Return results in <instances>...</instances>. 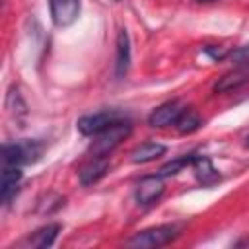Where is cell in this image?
Here are the masks:
<instances>
[{
  "instance_id": "1",
  "label": "cell",
  "mask_w": 249,
  "mask_h": 249,
  "mask_svg": "<svg viewBox=\"0 0 249 249\" xmlns=\"http://www.w3.org/2000/svg\"><path fill=\"white\" fill-rule=\"evenodd\" d=\"M132 132V123L126 119H119L113 124H109L105 130L93 136V142L89 146V152L93 156H109L123 140H126Z\"/></svg>"
},
{
  "instance_id": "2",
  "label": "cell",
  "mask_w": 249,
  "mask_h": 249,
  "mask_svg": "<svg viewBox=\"0 0 249 249\" xmlns=\"http://www.w3.org/2000/svg\"><path fill=\"white\" fill-rule=\"evenodd\" d=\"M43 154V144L39 140H19L2 146L4 165H27L35 163Z\"/></svg>"
},
{
  "instance_id": "3",
  "label": "cell",
  "mask_w": 249,
  "mask_h": 249,
  "mask_svg": "<svg viewBox=\"0 0 249 249\" xmlns=\"http://www.w3.org/2000/svg\"><path fill=\"white\" fill-rule=\"evenodd\" d=\"M177 235H179V226L163 224V226H154V228H148V230L134 233L130 239H126V245L136 247V249H154V247L167 245Z\"/></svg>"
},
{
  "instance_id": "4",
  "label": "cell",
  "mask_w": 249,
  "mask_h": 249,
  "mask_svg": "<svg viewBox=\"0 0 249 249\" xmlns=\"http://www.w3.org/2000/svg\"><path fill=\"white\" fill-rule=\"evenodd\" d=\"M124 119L121 111H99L93 115H84L82 119H78V130L84 136H95L101 130H105L109 124H113L115 121Z\"/></svg>"
},
{
  "instance_id": "5",
  "label": "cell",
  "mask_w": 249,
  "mask_h": 249,
  "mask_svg": "<svg viewBox=\"0 0 249 249\" xmlns=\"http://www.w3.org/2000/svg\"><path fill=\"white\" fill-rule=\"evenodd\" d=\"M49 8L56 27H68L80 16V0H49Z\"/></svg>"
},
{
  "instance_id": "6",
  "label": "cell",
  "mask_w": 249,
  "mask_h": 249,
  "mask_svg": "<svg viewBox=\"0 0 249 249\" xmlns=\"http://www.w3.org/2000/svg\"><path fill=\"white\" fill-rule=\"evenodd\" d=\"M183 111H185V107H183L181 101H177V99L165 101V103H161L160 107H156V109L150 113L148 124L154 126V128H165V126H169V124H175Z\"/></svg>"
},
{
  "instance_id": "7",
  "label": "cell",
  "mask_w": 249,
  "mask_h": 249,
  "mask_svg": "<svg viewBox=\"0 0 249 249\" xmlns=\"http://www.w3.org/2000/svg\"><path fill=\"white\" fill-rule=\"evenodd\" d=\"M163 189H165V185H163V177L160 173L142 177L138 181V185H136V200H138V204H144V206L154 204L163 195Z\"/></svg>"
},
{
  "instance_id": "8",
  "label": "cell",
  "mask_w": 249,
  "mask_h": 249,
  "mask_svg": "<svg viewBox=\"0 0 249 249\" xmlns=\"http://www.w3.org/2000/svg\"><path fill=\"white\" fill-rule=\"evenodd\" d=\"M21 169L19 165H4L2 177H0V200L2 204H10V200L18 193V183L21 181Z\"/></svg>"
},
{
  "instance_id": "9",
  "label": "cell",
  "mask_w": 249,
  "mask_h": 249,
  "mask_svg": "<svg viewBox=\"0 0 249 249\" xmlns=\"http://www.w3.org/2000/svg\"><path fill=\"white\" fill-rule=\"evenodd\" d=\"M249 82V64L243 66H235L233 70H230L228 74H224L216 84H214V91L216 93H226L231 89L241 88L243 84Z\"/></svg>"
},
{
  "instance_id": "10",
  "label": "cell",
  "mask_w": 249,
  "mask_h": 249,
  "mask_svg": "<svg viewBox=\"0 0 249 249\" xmlns=\"http://www.w3.org/2000/svg\"><path fill=\"white\" fill-rule=\"evenodd\" d=\"M107 171H109V160H107V156H93V160L80 169V183L84 187H89V185L97 183Z\"/></svg>"
},
{
  "instance_id": "11",
  "label": "cell",
  "mask_w": 249,
  "mask_h": 249,
  "mask_svg": "<svg viewBox=\"0 0 249 249\" xmlns=\"http://www.w3.org/2000/svg\"><path fill=\"white\" fill-rule=\"evenodd\" d=\"M191 167L195 169V175H196V179H198L202 185H214L216 181H220V173L216 171V167L212 165V161H210L206 156L195 154Z\"/></svg>"
},
{
  "instance_id": "12",
  "label": "cell",
  "mask_w": 249,
  "mask_h": 249,
  "mask_svg": "<svg viewBox=\"0 0 249 249\" xmlns=\"http://www.w3.org/2000/svg\"><path fill=\"white\" fill-rule=\"evenodd\" d=\"M128 66H130V41H128V33H126V29H119V35H117V62H115L117 76L123 78L126 74Z\"/></svg>"
},
{
  "instance_id": "13",
  "label": "cell",
  "mask_w": 249,
  "mask_h": 249,
  "mask_svg": "<svg viewBox=\"0 0 249 249\" xmlns=\"http://www.w3.org/2000/svg\"><path fill=\"white\" fill-rule=\"evenodd\" d=\"M165 154V146L163 144H158V142H144L140 144L138 148H134L130 152V161L132 163H148V161H154L158 160L160 156Z\"/></svg>"
},
{
  "instance_id": "14",
  "label": "cell",
  "mask_w": 249,
  "mask_h": 249,
  "mask_svg": "<svg viewBox=\"0 0 249 249\" xmlns=\"http://www.w3.org/2000/svg\"><path fill=\"white\" fill-rule=\"evenodd\" d=\"M58 231H60V224H47V226L39 228L37 231H33V235L29 237V245L31 247H39V249L51 247L54 243Z\"/></svg>"
},
{
  "instance_id": "15",
  "label": "cell",
  "mask_w": 249,
  "mask_h": 249,
  "mask_svg": "<svg viewBox=\"0 0 249 249\" xmlns=\"http://www.w3.org/2000/svg\"><path fill=\"white\" fill-rule=\"evenodd\" d=\"M175 126H177V130L181 134H191V132H195V130H198L202 126V119L195 109H185L181 113V117L177 119Z\"/></svg>"
},
{
  "instance_id": "16",
  "label": "cell",
  "mask_w": 249,
  "mask_h": 249,
  "mask_svg": "<svg viewBox=\"0 0 249 249\" xmlns=\"http://www.w3.org/2000/svg\"><path fill=\"white\" fill-rule=\"evenodd\" d=\"M193 156H195V154H187V156L175 158V160L167 161L165 165H161L158 173H160L161 177H169V175H175V173H179L183 167H187V165H191V163H193Z\"/></svg>"
},
{
  "instance_id": "17",
  "label": "cell",
  "mask_w": 249,
  "mask_h": 249,
  "mask_svg": "<svg viewBox=\"0 0 249 249\" xmlns=\"http://www.w3.org/2000/svg\"><path fill=\"white\" fill-rule=\"evenodd\" d=\"M230 58H231V62H233L235 66L249 64V43L243 45V47H239V49H235V51H231V53H230Z\"/></svg>"
},
{
  "instance_id": "18",
  "label": "cell",
  "mask_w": 249,
  "mask_h": 249,
  "mask_svg": "<svg viewBox=\"0 0 249 249\" xmlns=\"http://www.w3.org/2000/svg\"><path fill=\"white\" fill-rule=\"evenodd\" d=\"M243 146H245V148H249V134L245 136V144H243Z\"/></svg>"
},
{
  "instance_id": "19",
  "label": "cell",
  "mask_w": 249,
  "mask_h": 249,
  "mask_svg": "<svg viewBox=\"0 0 249 249\" xmlns=\"http://www.w3.org/2000/svg\"><path fill=\"white\" fill-rule=\"evenodd\" d=\"M198 2H214V0H198Z\"/></svg>"
}]
</instances>
